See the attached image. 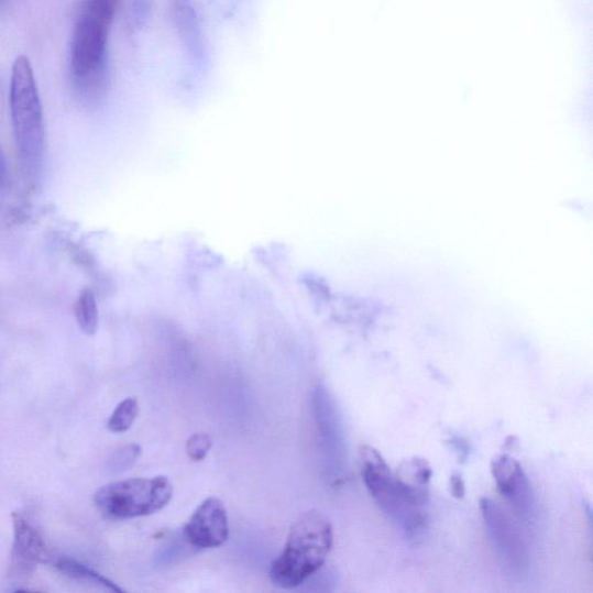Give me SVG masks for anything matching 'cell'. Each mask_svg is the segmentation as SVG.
Segmentation results:
<instances>
[{
  "instance_id": "cell-12",
  "label": "cell",
  "mask_w": 593,
  "mask_h": 593,
  "mask_svg": "<svg viewBox=\"0 0 593 593\" xmlns=\"http://www.w3.org/2000/svg\"><path fill=\"white\" fill-rule=\"evenodd\" d=\"M75 315L81 331L95 336L99 327V309L96 296L89 288L84 289L75 305Z\"/></svg>"
},
{
  "instance_id": "cell-6",
  "label": "cell",
  "mask_w": 593,
  "mask_h": 593,
  "mask_svg": "<svg viewBox=\"0 0 593 593\" xmlns=\"http://www.w3.org/2000/svg\"><path fill=\"white\" fill-rule=\"evenodd\" d=\"M12 519L14 541L9 579L12 585H21L30 580L37 563H48L53 557L45 537L25 515L13 513Z\"/></svg>"
},
{
  "instance_id": "cell-16",
  "label": "cell",
  "mask_w": 593,
  "mask_h": 593,
  "mask_svg": "<svg viewBox=\"0 0 593 593\" xmlns=\"http://www.w3.org/2000/svg\"><path fill=\"white\" fill-rule=\"evenodd\" d=\"M211 447V437L205 432H197L188 438L186 453L193 461H201L208 455Z\"/></svg>"
},
{
  "instance_id": "cell-17",
  "label": "cell",
  "mask_w": 593,
  "mask_h": 593,
  "mask_svg": "<svg viewBox=\"0 0 593 593\" xmlns=\"http://www.w3.org/2000/svg\"><path fill=\"white\" fill-rule=\"evenodd\" d=\"M450 492L455 498H463L465 496V482L463 476L459 473H453L450 479Z\"/></svg>"
},
{
  "instance_id": "cell-2",
  "label": "cell",
  "mask_w": 593,
  "mask_h": 593,
  "mask_svg": "<svg viewBox=\"0 0 593 593\" xmlns=\"http://www.w3.org/2000/svg\"><path fill=\"white\" fill-rule=\"evenodd\" d=\"M10 105L21 164L36 180L45 158L46 131L34 73L25 56H19L13 64Z\"/></svg>"
},
{
  "instance_id": "cell-13",
  "label": "cell",
  "mask_w": 593,
  "mask_h": 593,
  "mask_svg": "<svg viewBox=\"0 0 593 593\" xmlns=\"http://www.w3.org/2000/svg\"><path fill=\"white\" fill-rule=\"evenodd\" d=\"M140 414V405L136 398L123 400L109 417L107 428L114 433L128 431L133 427Z\"/></svg>"
},
{
  "instance_id": "cell-8",
  "label": "cell",
  "mask_w": 593,
  "mask_h": 593,
  "mask_svg": "<svg viewBox=\"0 0 593 593\" xmlns=\"http://www.w3.org/2000/svg\"><path fill=\"white\" fill-rule=\"evenodd\" d=\"M492 473L498 492L507 498L520 514H529L534 505V494L524 470L510 455H497L492 461Z\"/></svg>"
},
{
  "instance_id": "cell-3",
  "label": "cell",
  "mask_w": 593,
  "mask_h": 593,
  "mask_svg": "<svg viewBox=\"0 0 593 593\" xmlns=\"http://www.w3.org/2000/svg\"><path fill=\"white\" fill-rule=\"evenodd\" d=\"M360 459L365 486L380 508L406 532H420L426 525L428 502L404 485L375 448H361Z\"/></svg>"
},
{
  "instance_id": "cell-14",
  "label": "cell",
  "mask_w": 593,
  "mask_h": 593,
  "mask_svg": "<svg viewBox=\"0 0 593 593\" xmlns=\"http://www.w3.org/2000/svg\"><path fill=\"white\" fill-rule=\"evenodd\" d=\"M142 448L138 444H129L116 450L107 460V471L111 474H121L136 465L141 457Z\"/></svg>"
},
{
  "instance_id": "cell-11",
  "label": "cell",
  "mask_w": 593,
  "mask_h": 593,
  "mask_svg": "<svg viewBox=\"0 0 593 593\" xmlns=\"http://www.w3.org/2000/svg\"><path fill=\"white\" fill-rule=\"evenodd\" d=\"M55 567L62 571L63 574L81 582H89L101 587H105L112 592H124L120 586H118L111 580L103 578L98 574L94 569L74 560L72 558H59L54 561Z\"/></svg>"
},
{
  "instance_id": "cell-9",
  "label": "cell",
  "mask_w": 593,
  "mask_h": 593,
  "mask_svg": "<svg viewBox=\"0 0 593 593\" xmlns=\"http://www.w3.org/2000/svg\"><path fill=\"white\" fill-rule=\"evenodd\" d=\"M480 507L499 554L509 564L519 567L524 561V546L513 521L491 498H482Z\"/></svg>"
},
{
  "instance_id": "cell-1",
  "label": "cell",
  "mask_w": 593,
  "mask_h": 593,
  "mask_svg": "<svg viewBox=\"0 0 593 593\" xmlns=\"http://www.w3.org/2000/svg\"><path fill=\"white\" fill-rule=\"evenodd\" d=\"M333 543L331 520L317 510L307 512L292 526L283 552L272 564V583L281 589L301 585L322 568Z\"/></svg>"
},
{
  "instance_id": "cell-10",
  "label": "cell",
  "mask_w": 593,
  "mask_h": 593,
  "mask_svg": "<svg viewBox=\"0 0 593 593\" xmlns=\"http://www.w3.org/2000/svg\"><path fill=\"white\" fill-rule=\"evenodd\" d=\"M395 474L410 492L429 501L432 470L426 459L417 457L406 459Z\"/></svg>"
},
{
  "instance_id": "cell-4",
  "label": "cell",
  "mask_w": 593,
  "mask_h": 593,
  "mask_svg": "<svg viewBox=\"0 0 593 593\" xmlns=\"http://www.w3.org/2000/svg\"><path fill=\"white\" fill-rule=\"evenodd\" d=\"M172 497V482L158 475L109 483L96 493L95 504L106 519L125 520L160 513Z\"/></svg>"
},
{
  "instance_id": "cell-18",
  "label": "cell",
  "mask_w": 593,
  "mask_h": 593,
  "mask_svg": "<svg viewBox=\"0 0 593 593\" xmlns=\"http://www.w3.org/2000/svg\"><path fill=\"white\" fill-rule=\"evenodd\" d=\"M9 184V171L2 150H0V191L7 189Z\"/></svg>"
},
{
  "instance_id": "cell-15",
  "label": "cell",
  "mask_w": 593,
  "mask_h": 593,
  "mask_svg": "<svg viewBox=\"0 0 593 593\" xmlns=\"http://www.w3.org/2000/svg\"><path fill=\"white\" fill-rule=\"evenodd\" d=\"M120 0H84L81 14L114 23Z\"/></svg>"
},
{
  "instance_id": "cell-7",
  "label": "cell",
  "mask_w": 593,
  "mask_h": 593,
  "mask_svg": "<svg viewBox=\"0 0 593 593\" xmlns=\"http://www.w3.org/2000/svg\"><path fill=\"white\" fill-rule=\"evenodd\" d=\"M184 536L197 549L224 545L230 536V525L223 502L213 496L204 501L186 524Z\"/></svg>"
},
{
  "instance_id": "cell-5",
  "label": "cell",
  "mask_w": 593,
  "mask_h": 593,
  "mask_svg": "<svg viewBox=\"0 0 593 593\" xmlns=\"http://www.w3.org/2000/svg\"><path fill=\"white\" fill-rule=\"evenodd\" d=\"M113 23L80 14L72 45V72L81 94L99 96L106 85L108 39Z\"/></svg>"
}]
</instances>
